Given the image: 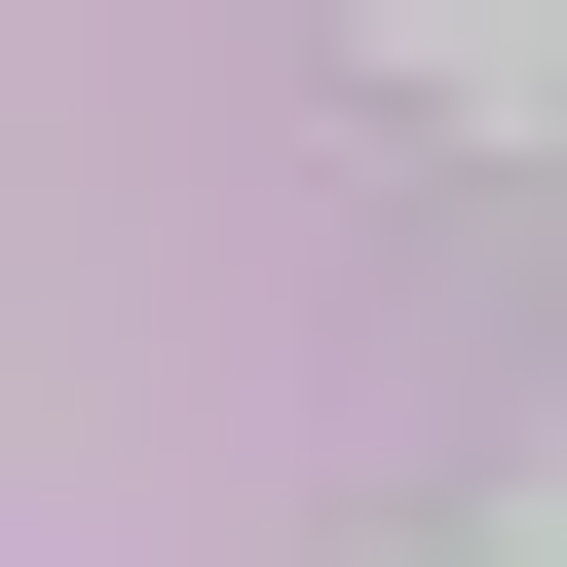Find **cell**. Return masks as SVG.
Here are the masks:
<instances>
[{"label":"cell","instance_id":"cell-1","mask_svg":"<svg viewBox=\"0 0 567 567\" xmlns=\"http://www.w3.org/2000/svg\"><path fill=\"white\" fill-rule=\"evenodd\" d=\"M379 76L416 114H567V0H379Z\"/></svg>","mask_w":567,"mask_h":567}]
</instances>
